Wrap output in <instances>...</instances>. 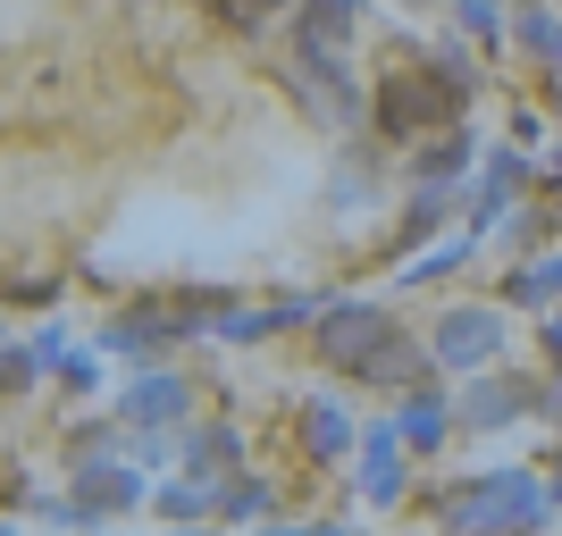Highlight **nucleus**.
<instances>
[{"mask_svg":"<svg viewBox=\"0 0 562 536\" xmlns=\"http://www.w3.org/2000/svg\"><path fill=\"white\" fill-rule=\"evenodd\" d=\"M151 503H160V520H202V512H218V487L177 478V487H151Z\"/></svg>","mask_w":562,"mask_h":536,"instance_id":"nucleus-17","label":"nucleus"},{"mask_svg":"<svg viewBox=\"0 0 562 536\" xmlns=\"http://www.w3.org/2000/svg\"><path fill=\"white\" fill-rule=\"evenodd\" d=\"M403 453H412V444H403L395 420H378L370 436H361V478H352V487L370 494L378 512H395V503H403Z\"/></svg>","mask_w":562,"mask_h":536,"instance_id":"nucleus-6","label":"nucleus"},{"mask_svg":"<svg viewBox=\"0 0 562 536\" xmlns=\"http://www.w3.org/2000/svg\"><path fill=\"white\" fill-rule=\"evenodd\" d=\"M303 444H311V461H345L352 453V420L336 411V402H303Z\"/></svg>","mask_w":562,"mask_h":536,"instance_id":"nucleus-13","label":"nucleus"},{"mask_svg":"<svg viewBox=\"0 0 562 536\" xmlns=\"http://www.w3.org/2000/svg\"><path fill=\"white\" fill-rule=\"evenodd\" d=\"M59 386H68V395H93L101 386V352H68V361H59Z\"/></svg>","mask_w":562,"mask_h":536,"instance_id":"nucleus-23","label":"nucleus"},{"mask_svg":"<svg viewBox=\"0 0 562 536\" xmlns=\"http://www.w3.org/2000/svg\"><path fill=\"white\" fill-rule=\"evenodd\" d=\"M235 453H244V427H202V436L177 444V461H186L193 478H211V469H218V461H235Z\"/></svg>","mask_w":562,"mask_h":536,"instance_id":"nucleus-16","label":"nucleus"},{"mask_svg":"<svg viewBox=\"0 0 562 536\" xmlns=\"http://www.w3.org/2000/svg\"><path fill=\"white\" fill-rule=\"evenodd\" d=\"M554 487H538L529 469H479L462 487L437 494V528L446 536H513V528H546Z\"/></svg>","mask_w":562,"mask_h":536,"instance_id":"nucleus-2","label":"nucleus"},{"mask_svg":"<svg viewBox=\"0 0 562 536\" xmlns=\"http://www.w3.org/2000/svg\"><path fill=\"white\" fill-rule=\"evenodd\" d=\"M529 185V160H520V142H504V151H487V176H479V193H470V235L495 227L504 218V202Z\"/></svg>","mask_w":562,"mask_h":536,"instance_id":"nucleus-10","label":"nucleus"},{"mask_svg":"<svg viewBox=\"0 0 562 536\" xmlns=\"http://www.w3.org/2000/svg\"><path fill=\"white\" fill-rule=\"evenodd\" d=\"M269 503H278V494H269V478H244V469L218 487V512H227V520H269Z\"/></svg>","mask_w":562,"mask_h":536,"instance_id":"nucleus-18","label":"nucleus"},{"mask_svg":"<svg viewBox=\"0 0 562 536\" xmlns=\"http://www.w3.org/2000/svg\"><path fill=\"white\" fill-rule=\"evenodd\" d=\"M269 536H345L336 520H311V528H269Z\"/></svg>","mask_w":562,"mask_h":536,"instance_id":"nucleus-29","label":"nucleus"},{"mask_svg":"<svg viewBox=\"0 0 562 536\" xmlns=\"http://www.w3.org/2000/svg\"><path fill=\"white\" fill-rule=\"evenodd\" d=\"M9 303H18V310H34V303H59V277H18V285H9Z\"/></svg>","mask_w":562,"mask_h":536,"instance_id":"nucleus-25","label":"nucleus"},{"mask_svg":"<svg viewBox=\"0 0 562 536\" xmlns=\"http://www.w3.org/2000/svg\"><path fill=\"white\" fill-rule=\"evenodd\" d=\"M546 369H562V310L546 319Z\"/></svg>","mask_w":562,"mask_h":536,"instance_id":"nucleus-28","label":"nucleus"},{"mask_svg":"<svg viewBox=\"0 0 562 536\" xmlns=\"http://www.w3.org/2000/svg\"><path fill=\"white\" fill-rule=\"evenodd\" d=\"M311 352L345 377H370V386H403V395H420L428 369H437V344H412L395 319L378 303H328L311 319Z\"/></svg>","mask_w":562,"mask_h":536,"instance_id":"nucleus-1","label":"nucleus"},{"mask_svg":"<svg viewBox=\"0 0 562 536\" xmlns=\"http://www.w3.org/2000/svg\"><path fill=\"white\" fill-rule=\"evenodd\" d=\"M462 260H470V235H453L446 252H428V260H412V277H403V285H437V277H453V269H462Z\"/></svg>","mask_w":562,"mask_h":536,"instance_id":"nucleus-21","label":"nucleus"},{"mask_svg":"<svg viewBox=\"0 0 562 536\" xmlns=\"http://www.w3.org/2000/svg\"><path fill=\"white\" fill-rule=\"evenodd\" d=\"M43 369H50V361L34 352V335H25V344H9V395H25V386H34Z\"/></svg>","mask_w":562,"mask_h":536,"instance_id":"nucleus-22","label":"nucleus"},{"mask_svg":"<svg viewBox=\"0 0 562 536\" xmlns=\"http://www.w3.org/2000/svg\"><path fill=\"white\" fill-rule=\"evenodd\" d=\"M428 344H437V369H495V352L513 344V327H504L495 303H453Z\"/></svg>","mask_w":562,"mask_h":536,"instance_id":"nucleus-4","label":"nucleus"},{"mask_svg":"<svg viewBox=\"0 0 562 536\" xmlns=\"http://www.w3.org/2000/svg\"><path fill=\"white\" fill-rule=\"evenodd\" d=\"M186 377L177 369H151V377H135L126 395H117V420L126 427H168V420H186Z\"/></svg>","mask_w":562,"mask_h":536,"instance_id":"nucleus-8","label":"nucleus"},{"mask_svg":"<svg viewBox=\"0 0 562 536\" xmlns=\"http://www.w3.org/2000/svg\"><path fill=\"white\" fill-rule=\"evenodd\" d=\"M513 43L538 50L546 68L562 76V9H546V0H529V9H513Z\"/></svg>","mask_w":562,"mask_h":536,"instance_id":"nucleus-12","label":"nucleus"},{"mask_svg":"<svg viewBox=\"0 0 562 536\" xmlns=\"http://www.w3.org/2000/svg\"><path fill=\"white\" fill-rule=\"evenodd\" d=\"M403 444H412V453H437V444H446V395H428V386H420V395H412V402H403Z\"/></svg>","mask_w":562,"mask_h":536,"instance_id":"nucleus-15","label":"nucleus"},{"mask_svg":"<svg viewBox=\"0 0 562 536\" xmlns=\"http://www.w3.org/2000/svg\"><path fill=\"white\" fill-rule=\"evenodd\" d=\"M453 25H462L470 43H504V18H495V0H453Z\"/></svg>","mask_w":562,"mask_h":536,"instance_id":"nucleus-20","label":"nucleus"},{"mask_svg":"<svg viewBox=\"0 0 562 536\" xmlns=\"http://www.w3.org/2000/svg\"><path fill=\"white\" fill-rule=\"evenodd\" d=\"M143 494H151V487H143L135 469H117V461H76V503H85V520H93V528H101V520H117V512H135Z\"/></svg>","mask_w":562,"mask_h":536,"instance_id":"nucleus-7","label":"nucleus"},{"mask_svg":"<svg viewBox=\"0 0 562 536\" xmlns=\"http://www.w3.org/2000/svg\"><path fill=\"white\" fill-rule=\"evenodd\" d=\"M529 402H546L529 377H513V386H504V377H487V386L470 395V427H504V420H520Z\"/></svg>","mask_w":562,"mask_h":536,"instance_id":"nucleus-11","label":"nucleus"},{"mask_svg":"<svg viewBox=\"0 0 562 536\" xmlns=\"http://www.w3.org/2000/svg\"><path fill=\"white\" fill-rule=\"evenodd\" d=\"M470 160H479V135H462V126H453L446 142H428V151H420V185H462Z\"/></svg>","mask_w":562,"mask_h":536,"instance_id":"nucleus-14","label":"nucleus"},{"mask_svg":"<svg viewBox=\"0 0 562 536\" xmlns=\"http://www.w3.org/2000/svg\"><path fill=\"white\" fill-rule=\"evenodd\" d=\"M294 93H303L311 110L328 117V126H345V117L361 110V84H352V68H345V59H328V50H303V59H294Z\"/></svg>","mask_w":562,"mask_h":536,"instance_id":"nucleus-5","label":"nucleus"},{"mask_svg":"<svg viewBox=\"0 0 562 536\" xmlns=\"http://www.w3.org/2000/svg\"><path fill=\"white\" fill-rule=\"evenodd\" d=\"M453 210V185H420L412 193V210H403V243H420V235H437Z\"/></svg>","mask_w":562,"mask_h":536,"instance_id":"nucleus-19","label":"nucleus"},{"mask_svg":"<svg viewBox=\"0 0 562 536\" xmlns=\"http://www.w3.org/2000/svg\"><path fill=\"white\" fill-rule=\"evenodd\" d=\"M352 25H361L352 0H303V9H294V50H328V59H345Z\"/></svg>","mask_w":562,"mask_h":536,"instance_id":"nucleus-9","label":"nucleus"},{"mask_svg":"<svg viewBox=\"0 0 562 536\" xmlns=\"http://www.w3.org/2000/svg\"><path fill=\"white\" fill-rule=\"evenodd\" d=\"M470 101V76H378V142H412Z\"/></svg>","mask_w":562,"mask_h":536,"instance_id":"nucleus-3","label":"nucleus"},{"mask_svg":"<svg viewBox=\"0 0 562 536\" xmlns=\"http://www.w3.org/2000/svg\"><path fill=\"white\" fill-rule=\"evenodd\" d=\"M529 277H538V294H546V303H562V252L529 260Z\"/></svg>","mask_w":562,"mask_h":536,"instance_id":"nucleus-27","label":"nucleus"},{"mask_svg":"<svg viewBox=\"0 0 562 536\" xmlns=\"http://www.w3.org/2000/svg\"><path fill=\"white\" fill-rule=\"evenodd\" d=\"M554 512H562V469H554Z\"/></svg>","mask_w":562,"mask_h":536,"instance_id":"nucleus-31","label":"nucleus"},{"mask_svg":"<svg viewBox=\"0 0 562 536\" xmlns=\"http://www.w3.org/2000/svg\"><path fill=\"white\" fill-rule=\"evenodd\" d=\"M504 303H513V310H538L546 294H538V277H529V269H513V277H504Z\"/></svg>","mask_w":562,"mask_h":536,"instance_id":"nucleus-26","label":"nucleus"},{"mask_svg":"<svg viewBox=\"0 0 562 536\" xmlns=\"http://www.w3.org/2000/svg\"><path fill=\"white\" fill-rule=\"evenodd\" d=\"M278 9H303V0H227V18L244 25V34H252V25H269Z\"/></svg>","mask_w":562,"mask_h":536,"instance_id":"nucleus-24","label":"nucleus"},{"mask_svg":"<svg viewBox=\"0 0 562 536\" xmlns=\"http://www.w3.org/2000/svg\"><path fill=\"white\" fill-rule=\"evenodd\" d=\"M513 536H538V528H513Z\"/></svg>","mask_w":562,"mask_h":536,"instance_id":"nucleus-33","label":"nucleus"},{"mask_svg":"<svg viewBox=\"0 0 562 536\" xmlns=\"http://www.w3.org/2000/svg\"><path fill=\"white\" fill-rule=\"evenodd\" d=\"M168 536H211V528H193V520H186V528H177V520H168Z\"/></svg>","mask_w":562,"mask_h":536,"instance_id":"nucleus-30","label":"nucleus"},{"mask_svg":"<svg viewBox=\"0 0 562 536\" xmlns=\"http://www.w3.org/2000/svg\"><path fill=\"white\" fill-rule=\"evenodd\" d=\"M193 9H227V0H193Z\"/></svg>","mask_w":562,"mask_h":536,"instance_id":"nucleus-32","label":"nucleus"}]
</instances>
